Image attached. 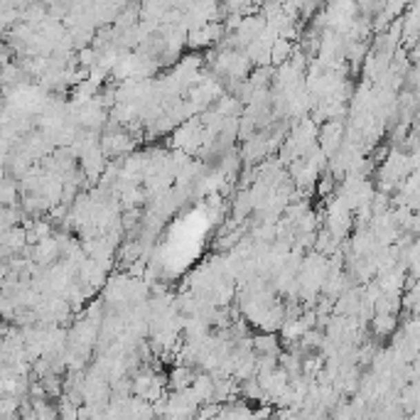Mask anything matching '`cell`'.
I'll return each instance as SVG.
<instances>
[{
  "label": "cell",
  "mask_w": 420,
  "mask_h": 420,
  "mask_svg": "<svg viewBox=\"0 0 420 420\" xmlns=\"http://www.w3.org/2000/svg\"><path fill=\"white\" fill-rule=\"evenodd\" d=\"M251 349L256 357H278L280 354V339L275 334H256L251 337Z\"/></svg>",
  "instance_id": "cell-1"
},
{
  "label": "cell",
  "mask_w": 420,
  "mask_h": 420,
  "mask_svg": "<svg viewBox=\"0 0 420 420\" xmlns=\"http://www.w3.org/2000/svg\"><path fill=\"white\" fill-rule=\"evenodd\" d=\"M192 381H194V369H190V366H174L172 374L168 376V388L172 393L187 391L192 386Z\"/></svg>",
  "instance_id": "cell-2"
},
{
  "label": "cell",
  "mask_w": 420,
  "mask_h": 420,
  "mask_svg": "<svg viewBox=\"0 0 420 420\" xmlns=\"http://www.w3.org/2000/svg\"><path fill=\"white\" fill-rule=\"evenodd\" d=\"M371 330H374L376 337H391L393 332L398 330V319L396 314H374L371 319Z\"/></svg>",
  "instance_id": "cell-3"
},
{
  "label": "cell",
  "mask_w": 420,
  "mask_h": 420,
  "mask_svg": "<svg viewBox=\"0 0 420 420\" xmlns=\"http://www.w3.org/2000/svg\"><path fill=\"white\" fill-rule=\"evenodd\" d=\"M288 57H290V39L275 37L273 45H270V62L280 64V62H286Z\"/></svg>",
  "instance_id": "cell-4"
},
{
  "label": "cell",
  "mask_w": 420,
  "mask_h": 420,
  "mask_svg": "<svg viewBox=\"0 0 420 420\" xmlns=\"http://www.w3.org/2000/svg\"><path fill=\"white\" fill-rule=\"evenodd\" d=\"M20 410V398L17 396H3L0 398V420H10Z\"/></svg>",
  "instance_id": "cell-5"
},
{
  "label": "cell",
  "mask_w": 420,
  "mask_h": 420,
  "mask_svg": "<svg viewBox=\"0 0 420 420\" xmlns=\"http://www.w3.org/2000/svg\"><path fill=\"white\" fill-rule=\"evenodd\" d=\"M57 418L59 420H79V408L72 406L67 398H59V403H57Z\"/></svg>",
  "instance_id": "cell-6"
},
{
  "label": "cell",
  "mask_w": 420,
  "mask_h": 420,
  "mask_svg": "<svg viewBox=\"0 0 420 420\" xmlns=\"http://www.w3.org/2000/svg\"><path fill=\"white\" fill-rule=\"evenodd\" d=\"M150 420H155V418H150Z\"/></svg>",
  "instance_id": "cell-7"
}]
</instances>
